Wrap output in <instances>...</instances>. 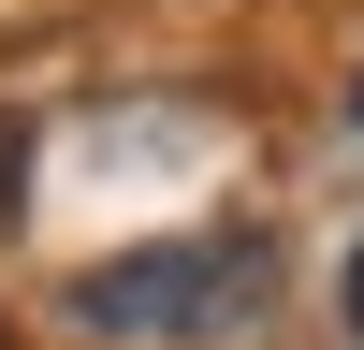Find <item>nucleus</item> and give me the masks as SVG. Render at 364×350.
<instances>
[{
  "label": "nucleus",
  "instance_id": "nucleus-1",
  "mask_svg": "<svg viewBox=\"0 0 364 350\" xmlns=\"http://www.w3.org/2000/svg\"><path fill=\"white\" fill-rule=\"evenodd\" d=\"M87 336H248L262 321V248L233 233H190V248H117L73 277Z\"/></svg>",
  "mask_w": 364,
  "mask_h": 350
},
{
  "label": "nucleus",
  "instance_id": "nucleus-2",
  "mask_svg": "<svg viewBox=\"0 0 364 350\" xmlns=\"http://www.w3.org/2000/svg\"><path fill=\"white\" fill-rule=\"evenodd\" d=\"M15 161H29V132H15V117H0V219H15Z\"/></svg>",
  "mask_w": 364,
  "mask_h": 350
},
{
  "label": "nucleus",
  "instance_id": "nucleus-3",
  "mask_svg": "<svg viewBox=\"0 0 364 350\" xmlns=\"http://www.w3.org/2000/svg\"><path fill=\"white\" fill-rule=\"evenodd\" d=\"M350 336H364V248H350Z\"/></svg>",
  "mask_w": 364,
  "mask_h": 350
},
{
  "label": "nucleus",
  "instance_id": "nucleus-4",
  "mask_svg": "<svg viewBox=\"0 0 364 350\" xmlns=\"http://www.w3.org/2000/svg\"><path fill=\"white\" fill-rule=\"evenodd\" d=\"M350 117H364V88H350Z\"/></svg>",
  "mask_w": 364,
  "mask_h": 350
}]
</instances>
